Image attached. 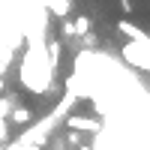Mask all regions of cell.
I'll return each mask as SVG.
<instances>
[{
	"instance_id": "52a82bcc",
	"label": "cell",
	"mask_w": 150,
	"mask_h": 150,
	"mask_svg": "<svg viewBox=\"0 0 150 150\" xmlns=\"http://www.w3.org/2000/svg\"><path fill=\"white\" fill-rule=\"evenodd\" d=\"M6 135H9V132H6V120L0 117V141H6Z\"/></svg>"
},
{
	"instance_id": "3957f363",
	"label": "cell",
	"mask_w": 150,
	"mask_h": 150,
	"mask_svg": "<svg viewBox=\"0 0 150 150\" xmlns=\"http://www.w3.org/2000/svg\"><path fill=\"white\" fill-rule=\"evenodd\" d=\"M6 120L18 123V126H27V123L33 120V111H30V108H24V105H15V108L9 111V117H6Z\"/></svg>"
},
{
	"instance_id": "ba28073f",
	"label": "cell",
	"mask_w": 150,
	"mask_h": 150,
	"mask_svg": "<svg viewBox=\"0 0 150 150\" xmlns=\"http://www.w3.org/2000/svg\"><path fill=\"white\" fill-rule=\"evenodd\" d=\"M120 9L123 12H132V0H120Z\"/></svg>"
},
{
	"instance_id": "7a4b0ae2",
	"label": "cell",
	"mask_w": 150,
	"mask_h": 150,
	"mask_svg": "<svg viewBox=\"0 0 150 150\" xmlns=\"http://www.w3.org/2000/svg\"><path fill=\"white\" fill-rule=\"evenodd\" d=\"M66 126H69L72 132H99V120L81 117V114H69V117H66Z\"/></svg>"
},
{
	"instance_id": "8992f818",
	"label": "cell",
	"mask_w": 150,
	"mask_h": 150,
	"mask_svg": "<svg viewBox=\"0 0 150 150\" xmlns=\"http://www.w3.org/2000/svg\"><path fill=\"white\" fill-rule=\"evenodd\" d=\"M12 108H15V99H12V96H3V99H0V117H3V120L9 117Z\"/></svg>"
},
{
	"instance_id": "5b68a950",
	"label": "cell",
	"mask_w": 150,
	"mask_h": 150,
	"mask_svg": "<svg viewBox=\"0 0 150 150\" xmlns=\"http://www.w3.org/2000/svg\"><path fill=\"white\" fill-rule=\"evenodd\" d=\"M87 30H90V18H87V15H78V18H75V24H72V33H87Z\"/></svg>"
},
{
	"instance_id": "9c48e42d",
	"label": "cell",
	"mask_w": 150,
	"mask_h": 150,
	"mask_svg": "<svg viewBox=\"0 0 150 150\" xmlns=\"http://www.w3.org/2000/svg\"><path fill=\"white\" fill-rule=\"evenodd\" d=\"M78 150H90V147H84V144H81V147H78Z\"/></svg>"
},
{
	"instance_id": "6da1fadb",
	"label": "cell",
	"mask_w": 150,
	"mask_h": 150,
	"mask_svg": "<svg viewBox=\"0 0 150 150\" xmlns=\"http://www.w3.org/2000/svg\"><path fill=\"white\" fill-rule=\"evenodd\" d=\"M51 81H54V69L48 63V54L42 51V45L39 48L30 45V51L24 57V63H21V84L30 93H48Z\"/></svg>"
},
{
	"instance_id": "277c9868",
	"label": "cell",
	"mask_w": 150,
	"mask_h": 150,
	"mask_svg": "<svg viewBox=\"0 0 150 150\" xmlns=\"http://www.w3.org/2000/svg\"><path fill=\"white\" fill-rule=\"evenodd\" d=\"M42 3H45L48 12H51V15H57V18H66V15H69V9H72L69 0H42Z\"/></svg>"
}]
</instances>
